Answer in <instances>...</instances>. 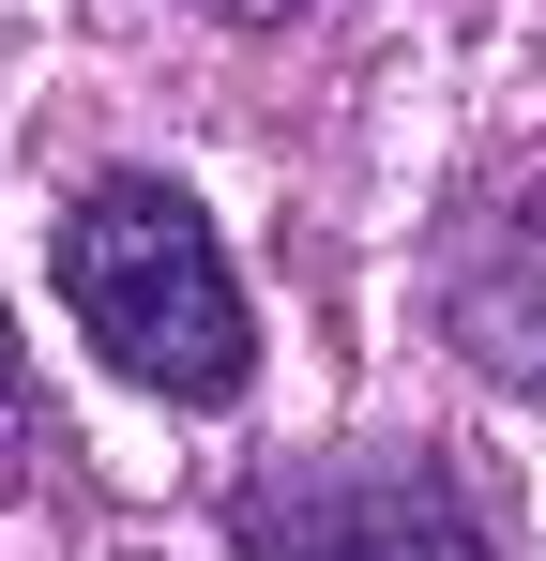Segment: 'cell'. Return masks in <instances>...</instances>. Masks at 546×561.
<instances>
[{"instance_id":"6da1fadb","label":"cell","mask_w":546,"mask_h":561,"mask_svg":"<svg viewBox=\"0 0 546 561\" xmlns=\"http://www.w3.org/2000/svg\"><path fill=\"white\" fill-rule=\"evenodd\" d=\"M61 304H77L91 350L137 379V394H168V410H228L243 365H259L213 213H197L182 183H137V168L61 213Z\"/></svg>"},{"instance_id":"5b68a950","label":"cell","mask_w":546,"mask_h":561,"mask_svg":"<svg viewBox=\"0 0 546 561\" xmlns=\"http://www.w3.org/2000/svg\"><path fill=\"white\" fill-rule=\"evenodd\" d=\"M243 15H288V0H243Z\"/></svg>"},{"instance_id":"3957f363","label":"cell","mask_w":546,"mask_h":561,"mask_svg":"<svg viewBox=\"0 0 546 561\" xmlns=\"http://www.w3.org/2000/svg\"><path fill=\"white\" fill-rule=\"evenodd\" d=\"M441 319H455V350L501 394H546V183H516L501 213H470V243L441 274Z\"/></svg>"},{"instance_id":"277c9868","label":"cell","mask_w":546,"mask_h":561,"mask_svg":"<svg viewBox=\"0 0 546 561\" xmlns=\"http://www.w3.org/2000/svg\"><path fill=\"white\" fill-rule=\"evenodd\" d=\"M0 456H31V394H15V350H0Z\"/></svg>"},{"instance_id":"7a4b0ae2","label":"cell","mask_w":546,"mask_h":561,"mask_svg":"<svg viewBox=\"0 0 546 561\" xmlns=\"http://www.w3.org/2000/svg\"><path fill=\"white\" fill-rule=\"evenodd\" d=\"M228 547L243 561H501L486 516L455 501L441 456H288L228 501Z\"/></svg>"}]
</instances>
